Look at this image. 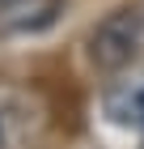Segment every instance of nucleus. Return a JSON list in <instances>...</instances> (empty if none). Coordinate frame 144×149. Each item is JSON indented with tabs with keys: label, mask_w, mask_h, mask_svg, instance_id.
<instances>
[{
	"label": "nucleus",
	"mask_w": 144,
	"mask_h": 149,
	"mask_svg": "<svg viewBox=\"0 0 144 149\" xmlns=\"http://www.w3.org/2000/svg\"><path fill=\"white\" fill-rule=\"evenodd\" d=\"M140 34H144V17L136 9H114L110 17H102L89 34V60L102 72H123L140 51Z\"/></svg>",
	"instance_id": "1"
},
{
	"label": "nucleus",
	"mask_w": 144,
	"mask_h": 149,
	"mask_svg": "<svg viewBox=\"0 0 144 149\" xmlns=\"http://www.w3.org/2000/svg\"><path fill=\"white\" fill-rule=\"evenodd\" d=\"M43 124L38 98L17 85H0V149H25Z\"/></svg>",
	"instance_id": "2"
},
{
	"label": "nucleus",
	"mask_w": 144,
	"mask_h": 149,
	"mask_svg": "<svg viewBox=\"0 0 144 149\" xmlns=\"http://www.w3.org/2000/svg\"><path fill=\"white\" fill-rule=\"evenodd\" d=\"M102 119L114 128H132L144 132V68L136 72H114L110 90L102 94Z\"/></svg>",
	"instance_id": "3"
},
{
	"label": "nucleus",
	"mask_w": 144,
	"mask_h": 149,
	"mask_svg": "<svg viewBox=\"0 0 144 149\" xmlns=\"http://www.w3.org/2000/svg\"><path fill=\"white\" fill-rule=\"evenodd\" d=\"M25 4H34V0H0V13H13V9H25Z\"/></svg>",
	"instance_id": "4"
},
{
	"label": "nucleus",
	"mask_w": 144,
	"mask_h": 149,
	"mask_svg": "<svg viewBox=\"0 0 144 149\" xmlns=\"http://www.w3.org/2000/svg\"><path fill=\"white\" fill-rule=\"evenodd\" d=\"M140 149H144V132H140Z\"/></svg>",
	"instance_id": "5"
}]
</instances>
